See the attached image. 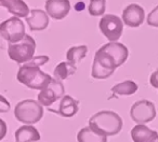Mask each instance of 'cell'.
Segmentation results:
<instances>
[{"mask_svg":"<svg viewBox=\"0 0 158 142\" xmlns=\"http://www.w3.org/2000/svg\"><path fill=\"white\" fill-rule=\"evenodd\" d=\"M49 56L41 55V56L34 57L31 60L23 63L19 68L16 79L20 83L24 84L31 90H42L52 80L51 75L44 72L40 67L46 65L49 61Z\"/></svg>","mask_w":158,"mask_h":142,"instance_id":"obj_1","label":"cell"},{"mask_svg":"<svg viewBox=\"0 0 158 142\" xmlns=\"http://www.w3.org/2000/svg\"><path fill=\"white\" fill-rule=\"evenodd\" d=\"M89 126L99 133L106 136H116L123 129V118L114 111L103 110L89 120Z\"/></svg>","mask_w":158,"mask_h":142,"instance_id":"obj_2","label":"cell"},{"mask_svg":"<svg viewBox=\"0 0 158 142\" xmlns=\"http://www.w3.org/2000/svg\"><path fill=\"white\" fill-rule=\"evenodd\" d=\"M118 67V63L114 57L101 46L93 58L91 77L97 80H105L110 78Z\"/></svg>","mask_w":158,"mask_h":142,"instance_id":"obj_3","label":"cell"},{"mask_svg":"<svg viewBox=\"0 0 158 142\" xmlns=\"http://www.w3.org/2000/svg\"><path fill=\"white\" fill-rule=\"evenodd\" d=\"M14 116L24 125H33L38 123L44 116V107L33 99L22 100L14 108Z\"/></svg>","mask_w":158,"mask_h":142,"instance_id":"obj_4","label":"cell"},{"mask_svg":"<svg viewBox=\"0 0 158 142\" xmlns=\"http://www.w3.org/2000/svg\"><path fill=\"white\" fill-rule=\"evenodd\" d=\"M36 52V41L29 35L16 43H9L8 46V55L10 59L18 63H25L31 60L35 57Z\"/></svg>","mask_w":158,"mask_h":142,"instance_id":"obj_5","label":"cell"},{"mask_svg":"<svg viewBox=\"0 0 158 142\" xmlns=\"http://www.w3.org/2000/svg\"><path fill=\"white\" fill-rule=\"evenodd\" d=\"M25 35V25L20 17L13 16L0 24V37L9 43L20 42Z\"/></svg>","mask_w":158,"mask_h":142,"instance_id":"obj_6","label":"cell"},{"mask_svg":"<svg viewBox=\"0 0 158 142\" xmlns=\"http://www.w3.org/2000/svg\"><path fill=\"white\" fill-rule=\"evenodd\" d=\"M100 31L110 42H117L123 31V22L114 14H106L100 20Z\"/></svg>","mask_w":158,"mask_h":142,"instance_id":"obj_7","label":"cell"},{"mask_svg":"<svg viewBox=\"0 0 158 142\" xmlns=\"http://www.w3.org/2000/svg\"><path fill=\"white\" fill-rule=\"evenodd\" d=\"M130 116L136 124H146L156 117V108L149 100H139L132 105L130 109Z\"/></svg>","mask_w":158,"mask_h":142,"instance_id":"obj_8","label":"cell"},{"mask_svg":"<svg viewBox=\"0 0 158 142\" xmlns=\"http://www.w3.org/2000/svg\"><path fill=\"white\" fill-rule=\"evenodd\" d=\"M65 96V88L61 81L52 79L50 83L38 94V102L42 107H50Z\"/></svg>","mask_w":158,"mask_h":142,"instance_id":"obj_9","label":"cell"},{"mask_svg":"<svg viewBox=\"0 0 158 142\" xmlns=\"http://www.w3.org/2000/svg\"><path fill=\"white\" fill-rule=\"evenodd\" d=\"M123 24L131 28H138L143 24L145 20V11L141 6L136 3H131L126 7L121 15Z\"/></svg>","mask_w":158,"mask_h":142,"instance_id":"obj_10","label":"cell"},{"mask_svg":"<svg viewBox=\"0 0 158 142\" xmlns=\"http://www.w3.org/2000/svg\"><path fill=\"white\" fill-rule=\"evenodd\" d=\"M70 11L69 0H47L46 12L52 20L62 21Z\"/></svg>","mask_w":158,"mask_h":142,"instance_id":"obj_11","label":"cell"},{"mask_svg":"<svg viewBox=\"0 0 158 142\" xmlns=\"http://www.w3.org/2000/svg\"><path fill=\"white\" fill-rule=\"evenodd\" d=\"M26 22L31 31H41L48 27L49 15L40 9H33L31 15L26 17Z\"/></svg>","mask_w":158,"mask_h":142,"instance_id":"obj_12","label":"cell"},{"mask_svg":"<svg viewBox=\"0 0 158 142\" xmlns=\"http://www.w3.org/2000/svg\"><path fill=\"white\" fill-rule=\"evenodd\" d=\"M79 111V101L74 99L72 96L65 95L60 100L59 107H57L56 113L66 118L75 116Z\"/></svg>","mask_w":158,"mask_h":142,"instance_id":"obj_13","label":"cell"},{"mask_svg":"<svg viewBox=\"0 0 158 142\" xmlns=\"http://www.w3.org/2000/svg\"><path fill=\"white\" fill-rule=\"evenodd\" d=\"M102 48L114 57L119 67L126 63L128 56H129V50L127 48V46L119 42H108V43L104 44Z\"/></svg>","mask_w":158,"mask_h":142,"instance_id":"obj_14","label":"cell"},{"mask_svg":"<svg viewBox=\"0 0 158 142\" xmlns=\"http://www.w3.org/2000/svg\"><path fill=\"white\" fill-rule=\"evenodd\" d=\"M0 5L16 17H27L31 13L28 6L23 0H0Z\"/></svg>","mask_w":158,"mask_h":142,"instance_id":"obj_15","label":"cell"},{"mask_svg":"<svg viewBox=\"0 0 158 142\" xmlns=\"http://www.w3.org/2000/svg\"><path fill=\"white\" fill-rule=\"evenodd\" d=\"M15 142H37L40 140V133L33 125H23L14 132Z\"/></svg>","mask_w":158,"mask_h":142,"instance_id":"obj_16","label":"cell"},{"mask_svg":"<svg viewBox=\"0 0 158 142\" xmlns=\"http://www.w3.org/2000/svg\"><path fill=\"white\" fill-rule=\"evenodd\" d=\"M133 142H149L155 136L158 135L156 130L148 128L144 124H136L130 131Z\"/></svg>","mask_w":158,"mask_h":142,"instance_id":"obj_17","label":"cell"},{"mask_svg":"<svg viewBox=\"0 0 158 142\" xmlns=\"http://www.w3.org/2000/svg\"><path fill=\"white\" fill-rule=\"evenodd\" d=\"M78 142H107V137L93 130L90 126L81 128L77 133Z\"/></svg>","mask_w":158,"mask_h":142,"instance_id":"obj_18","label":"cell"},{"mask_svg":"<svg viewBox=\"0 0 158 142\" xmlns=\"http://www.w3.org/2000/svg\"><path fill=\"white\" fill-rule=\"evenodd\" d=\"M138 84L131 80H126L123 82L116 84L112 87V93L114 96H131L138 92Z\"/></svg>","mask_w":158,"mask_h":142,"instance_id":"obj_19","label":"cell"},{"mask_svg":"<svg viewBox=\"0 0 158 142\" xmlns=\"http://www.w3.org/2000/svg\"><path fill=\"white\" fill-rule=\"evenodd\" d=\"M76 70V66L70 63L69 61H62L55 67L54 71H53V77L55 80L62 82L63 80L67 79L68 77L75 75Z\"/></svg>","mask_w":158,"mask_h":142,"instance_id":"obj_20","label":"cell"},{"mask_svg":"<svg viewBox=\"0 0 158 142\" xmlns=\"http://www.w3.org/2000/svg\"><path fill=\"white\" fill-rule=\"evenodd\" d=\"M87 54H88V46L87 45L72 46L66 52V58H67V61L76 66L87 56Z\"/></svg>","mask_w":158,"mask_h":142,"instance_id":"obj_21","label":"cell"},{"mask_svg":"<svg viewBox=\"0 0 158 142\" xmlns=\"http://www.w3.org/2000/svg\"><path fill=\"white\" fill-rule=\"evenodd\" d=\"M106 10V0H90L88 11L91 16H102Z\"/></svg>","mask_w":158,"mask_h":142,"instance_id":"obj_22","label":"cell"},{"mask_svg":"<svg viewBox=\"0 0 158 142\" xmlns=\"http://www.w3.org/2000/svg\"><path fill=\"white\" fill-rule=\"evenodd\" d=\"M146 22L149 26L158 28V6H156L147 15Z\"/></svg>","mask_w":158,"mask_h":142,"instance_id":"obj_23","label":"cell"},{"mask_svg":"<svg viewBox=\"0 0 158 142\" xmlns=\"http://www.w3.org/2000/svg\"><path fill=\"white\" fill-rule=\"evenodd\" d=\"M11 109V105L6 97L0 95V113H7Z\"/></svg>","mask_w":158,"mask_h":142,"instance_id":"obj_24","label":"cell"},{"mask_svg":"<svg viewBox=\"0 0 158 142\" xmlns=\"http://www.w3.org/2000/svg\"><path fill=\"white\" fill-rule=\"evenodd\" d=\"M7 132H8L7 123L2 118H0V141L5 139V137L7 136Z\"/></svg>","mask_w":158,"mask_h":142,"instance_id":"obj_25","label":"cell"},{"mask_svg":"<svg viewBox=\"0 0 158 142\" xmlns=\"http://www.w3.org/2000/svg\"><path fill=\"white\" fill-rule=\"evenodd\" d=\"M149 83L154 88H158V70H155L149 77Z\"/></svg>","mask_w":158,"mask_h":142,"instance_id":"obj_26","label":"cell"},{"mask_svg":"<svg viewBox=\"0 0 158 142\" xmlns=\"http://www.w3.org/2000/svg\"><path fill=\"white\" fill-rule=\"evenodd\" d=\"M149 142H158V135H157V136H155V137H154L153 139H152Z\"/></svg>","mask_w":158,"mask_h":142,"instance_id":"obj_27","label":"cell"},{"mask_svg":"<svg viewBox=\"0 0 158 142\" xmlns=\"http://www.w3.org/2000/svg\"><path fill=\"white\" fill-rule=\"evenodd\" d=\"M0 6H1V5H0Z\"/></svg>","mask_w":158,"mask_h":142,"instance_id":"obj_28","label":"cell"}]
</instances>
